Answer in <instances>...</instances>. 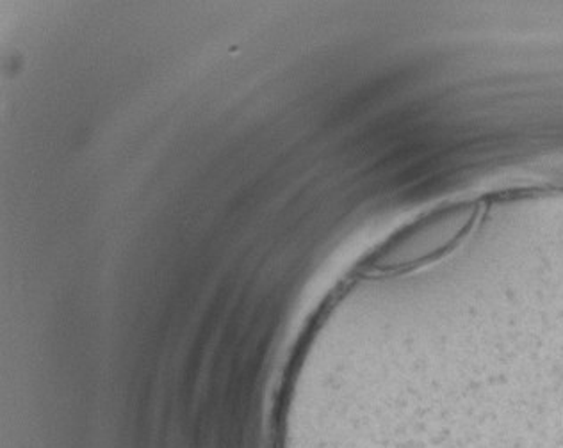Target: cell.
Returning a JSON list of instances; mask_svg holds the SVG:
<instances>
[{
  "label": "cell",
  "instance_id": "obj_1",
  "mask_svg": "<svg viewBox=\"0 0 563 448\" xmlns=\"http://www.w3.org/2000/svg\"><path fill=\"white\" fill-rule=\"evenodd\" d=\"M473 220V206L450 205L437 209L399 234L393 235L369 258L367 267L375 272L409 271L433 260L456 243Z\"/></svg>",
  "mask_w": 563,
  "mask_h": 448
}]
</instances>
